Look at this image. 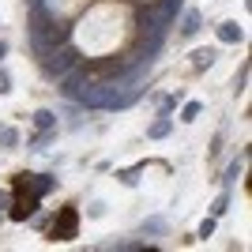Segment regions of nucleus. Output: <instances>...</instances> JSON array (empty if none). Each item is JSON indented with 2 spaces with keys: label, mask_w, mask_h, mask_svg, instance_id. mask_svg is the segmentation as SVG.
<instances>
[{
  "label": "nucleus",
  "mask_w": 252,
  "mask_h": 252,
  "mask_svg": "<svg viewBox=\"0 0 252 252\" xmlns=\"http://www.w3.org/2000/svg\"><path fill=\"white\" fill-rule=\"evenodd\" d=\"M75 222H79V218H75V207H64L60 218L53 222V230H49V237L53 241H72L75 237Z\"/></svg>",
  "instance_id": "obj_1"
},
{
  "label": "nucleus",
  "mask_w": 252,
  "mask_h": 252,
  "mask_svg": "<svg viewBox=\"0 0 252 252\" xmlns=\"http://www.w3.org/2000/svg\"><path fill=\"white\" fill-rule=\"evenodd\" d=\"M15 192H19V196H15V207H12V218H27L30 211L38 207V192H27V196H23V188H15Z\"/></svg>",
  "instance_id": "obj_2"
},
{
  "label": "nucleus",
  "mask_w": 252,
  "mask_h": 252,
  "mask_svg": "<svg viewBox=\"0 0 252 252\" xmlns=\"http://www.w3.org/2000/svg\"><path fill=\"white\" fill-rule=\"evenodd\" d=\"M222 38H226V42H234V38H241L237 23H222Z\"/></svg>",
  "instance_id": "obj_3"
},
{
  "label": "nucleus",
  "mask_w": 252,
  "mask_h": 252,
  "mask_svg": "<svg viewBox=\"0 0 252 252\" xmlns=\"http://www.w3.org/2000/svg\"><path fill=\"white\" fill-rule=\"evenodd\" d=\"M0 53H4V42H0Z\"/></svg>",
  "instance_id": "obj_4"
}]
</instances>
